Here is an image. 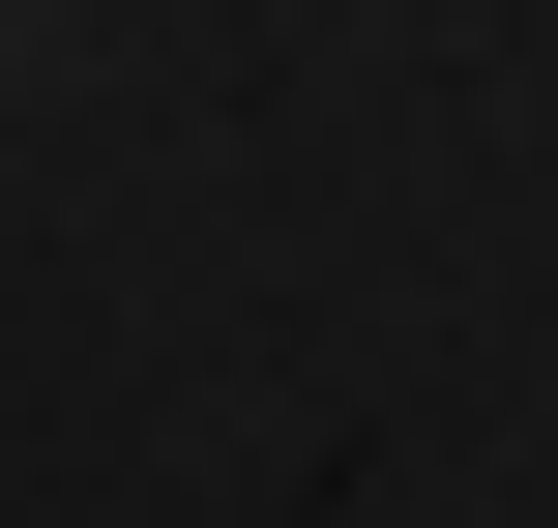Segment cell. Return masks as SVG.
Here are the masks:
<instances>
[{
	"mask_svg": "<svg viewBox=\"0 0 558 528\" xmlns=\"http://www.w3.org/2000/svg\"><path fill=\"white\" fill-rule=\"evenodd\" d=\"M29 29H59V0H0V59H29Z\"/></svg>",
	"mask_w": 558,
	"mask_h": 528,
	"instance_id": "1",
	"label": "cell"
}]
</instances>
